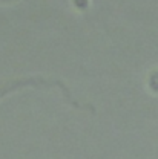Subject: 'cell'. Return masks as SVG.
<instances>
[{
	"mask_svg": "<svg viewBox=\"0 0 158 159\" xmlns=\"http://www.w3.org/2000/svg\"><path fill=\"white\" fill-rule=\"evenodd\" d=\"M149 87H151L152 92L158 93V70H154L149 75Z\"/></svg>",
	"mask_w": 158,
	"mask_h": 159,
	"instance_id": "6da1fadb",
	"label": "cell"
},
{
	"mask_svg": "<svg viewBox=\"0 0 158 159\" xmlns=\"http://www.w3.org/2000/svg\"><path fill=\"white\" fill-rule=\"evenodd\" d=\"M74 2L77 3V6H79V8H81V9L88 6V0H74Z\"/></svg>",
	"mask_w": 158,
	"mask_h": 159,
	"instance_id": "7a4b0ae2",
	"label": "cell"
}]
</instances>
